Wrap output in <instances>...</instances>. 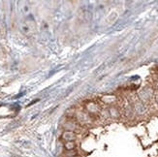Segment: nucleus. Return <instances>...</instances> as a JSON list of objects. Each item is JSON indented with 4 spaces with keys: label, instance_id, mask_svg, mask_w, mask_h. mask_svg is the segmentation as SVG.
<instances>
[{
    "label": "nucleus",
    "instance_id": "3",
    "mask_svg": "<svg viewBox=\"0 0 158 157\" xmlns=\"http://www.w3.org/2000/svg\"><path fill=\"white\" fill-rule=\"evenodd\" d=\"M76 139V134L72 131H65L62 134V140L65 142H74Z\"/></svg>",
    "mask_w": 158,
    "mask_h": 157
},
{
    "label": "nucleus",
    "instance_id": "4",
    "mask_svg": "<svg viewBox=\"0 0 158 157\" xmlns=\"http://www.w3.org/2000/svg\"><path fill=\"white\" fill-rule=\"evenodd\" d=\"M64 147H65V149H67V151H71V150L75 149L76 143L75 142H66L64 145Z\"/></svg>",
    "mask_w": 158,
    "mask_h": 157
},
{
    "label": "nucleus",
    "instance_id": "1",
    "mask_svg": "<svg viewBox=\"0 0 158 157\" xmlns=\"http://www.w3.org/2000/svg\"><path fill=\"white\" fill-rule=\"evenodd\" d=\"M77 122H79V123L81 124H85V123H88V122H90V115H88L87 112H79L77 113Z\"/></svg>",
    "mask_w": 158,
    "mask_h": 157
},
{
    "label": "nucleus",
    "instance_id": "5",
    "mask_svg": "<svg viewBox=\"0 0 158 157\" xmlns=\"http://www.w3.org/2000/svg\"><path fill=\"white\" fill-rule=\"evenodd\" d=\"M72 157H80V156H78V155H75V156H72Z\"/></svg>",
    "mask_w": 158,
    "mask_h": 157
},
{
    "label": "nucleus",
    "instance_id": "2",
    "mask_svg": "<svg viewBox=\"0 0 158 157\" xmlns=\"http://www.w3.org/2000/svg\"><path fill=\"white\" fill-rule=\"evenodd\" d=\"M85 109H86L87 113H88V115H97V113L101 112L99 105L95 104L93 102H90V103L87 104L85 106Z\"/></svg>",
    "mask_w": 158,
    "mask_h": 157
}]
</instances>
